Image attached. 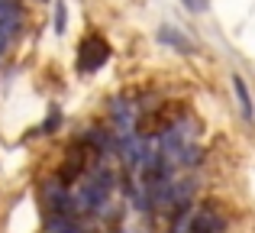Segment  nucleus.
Masks as SVG:
<instances>
[{"mask_svg": "<svg viewBox=\"0 0 255 233\" xmlns=\"http://www.w3.org/2000/svg\"><path fill=\"white\" fill-rule=\"evenodd\" d=\"M107 62H110V42L97 32H87L78 42V75H97Z\"/></svg>", "mask_w": 255, "mask_h": 233, "instance_id": "obj_1", "label": "nucleus"}, {"mask_svg": "<svg viewBox=\"0 0 255 233\" xmlns=\"http://www.w3.org/2000/svg\"><path fill=\"white\" fill-rule=\"evenodd\" d=\"M19 26H23V6L19 0H0V52L16 39Z\"/></svg>", "mask_w": 255, "mask_h": 233, "instance_id": "obj_2", "label": "nucleus"}, {"mask_svg": "<svg viewBox=\"0 0 255 233\" xmlns=\"http://www.w3.org/2000/svg\"><path fill=\"white\" fill-rule=\"evenodd\" d=\"M191 233H223L226 230V217L217 211V204H204L197 214L191 217Z\"/></svg>", "mask_w": 255, "mask_h": 233, "instance_id": "obj_3", "label": "nucleus"}, {"mask_svg": "<svg viewBox=\"0 0 255 233\" xmlns=\"http://www.w3.org/2000/svg\"><path fill=\"white\" fill-rule=\"evenodd\" d=\"M158 42L174 49V52H181V55H194V42L181 29H174V26H158Z\"/></svg>", "mask_w": 255, "mask_h": 233, "instance_id": "obj_4", "label": "nucleus"}, {"mask_svg": "<svg viewBox=\"0 0 255 233\" xmlns=\"http://www.w3.org/2000/svg\"><path fill=\"white\" fill-rule=\"evenodd\" d=\"M233 91H236V97H239V107H243V117H246V120H252V117H255V107H252L249 88H246V81H243L239 75H233Z\"/></svg>", "mask_w": 255, "mask_h": 233, "instance_id": "obj_5", "label": "nucleus"}, {"mask_svg": "<svg viewBox=\"0 0 255 233\" xmlns=\"http://www.w3.org/2000/svg\"><path fill=\"white\" fill-rule=\"evenodd\" d=\"M65 29H68V6H65V0H55V32L62 36Z\"/></svg>", "mask_w": 255, "mask_h": 233, "instance_id": "obj_6", "label": "nucleus"}, {"mask_svg": "<svg viewBox=\"0 0 255 233\" xmlns=\"http://www.w3.org/2000/svg\"><path fill=\"white\" fill-rule=\"evenodd\" d=\"M184 3V10H191V13H207L210 10V0H181Z\"/></svg>", "mask_w": 255, "mask_h": 233, "instance_id": "obj_7", "label": "nucleus"}, {"mask_svg": "<svg viewBox=\"0 0 255 233\" xmlns=\"http://www.w3.org/2000/svg\"><path fill=\"white\" fill-rule=\"evenodd\" d=\"M55 233H84V230H78V227H71V224L58 221V224H55Z\"/></svg>", "mask_w": 255, "mask_h": 233, "instance_id": "obj_8", "label": "nucleus"}, {"mask_svg": "<svg viewBox=\"0 0 255 233\" xmlns=\"http://www.w3.org/2000/svg\"><path fill=\"white\" fill-rule=\"evenodd\" d=\"M39 3H45V0H39Z\"/></svg>", "mask_w": 255, "mask_h": 233, "instance_id": "obj_9", "label": "nucleus"}]
</instances>
